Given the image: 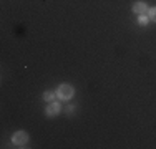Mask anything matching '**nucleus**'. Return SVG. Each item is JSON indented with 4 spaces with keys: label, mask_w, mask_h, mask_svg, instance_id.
<instances>
[{
    "label": "nucleus",
    "mask_w": 156,
    "mask_h": 149,
    "mask_svg": "<svg viewBox=\"0 0 156 149\" xmlns=\"http://www.w3.org/2000/svg\"><path fill=\"white\" fill-rule=\"evenodd\" d=\"M73 86H70V85H60L57 89V96L60 99H70L73 96Z\"/></svg>",
    "instance_id": "obj_1"
},
{
    "label": "nucleus",
    "mask_w": 156,
    "mask_h": 149,
    "mask_svg": "<svg viewBox=\"0 0 156 149\" xmlns=\"http://www.w3.org/2000/svg\"><path fill=\"white\" fill-rule=\"evenodd\" d=\"M55 96H57V93H53V91H45V93H43V99H45L47 103L53 101Z\"/></svg>",
    "instance_id": "obj_5"
},
{
    "label": "nucleus",
    "mask_w": 156,
    "mask_h": 149,
    "mask_svg": "<svg viewBox=\"0 0 156 149\" xmlns=\"http://www.w3.org/2000/svg\"><path fill=\"white\" fill-rule=\"evenodd\" d=\"M148 18H150L151 22H156V7L148 10Z\"/></svg>",
    "instance_id": "obj_6"
},
{
    "label": "nucleus",
    "mask_w": 156,
    "mask_h": 149,
    "mask_svg": "<svg viewBox=\"0 0 156 149\" xmlns=\"http://www.w3.org/2000/svg\"><path fill=\"white\" fill-rule=\"evenodd\" d=\"M148 20H150V18H148L146 15H138V22H140V25H143V27L148 23Z\"/></svg>",
    "instance_id": "obj_7"
},
{
    "label": "nucleus",
    "mask_w": 156,
    "mask_h": 149,
    "mask_svg": "<svg viewBox=\"0 0 156 149\" xmlns=\"http://www.w3.org/2000/svg\"><path fill=\"white\" fill-rule=\"evenodd\" d=\"M62 111V106H60V103H51L47 106V109H45V113H47V116H57L58 113Z\"/></svg>",
    "instance_id": "obj_3"
},
{
    "label": "nucleus",
    "mask_w": 156,
    "mask_h": 149,
    "mask_svg": "<svg viewBox=\"0 0 156 149\" xmlns=\"http://www.w3.org/2000/svg\"><path fill=\"white\" fill-rule=\"evenodd\" d=\"M27 141H28V134L25 131H17L12 136V143L15 144L17 147H23L25 144H27Z\"/></svg>",
    "instance_id": "obj_2"
},
{
    "label": "nucleus",
    "mask_w": 156,
    "mask_h": 149,
    "mask_svg": "<svg viewBox=\"0 0 156 149\" xmlns=\"http://www.w3.org/2000/svg\"><path fill=\"white\" fill-rule=\"evenodd\" d=\"M133 12H135L136 15H144L148 13V7L144 2H136L135 5H133Z\"/></svg>",
    "instance_id": "obj_4"
}]
</instances>
